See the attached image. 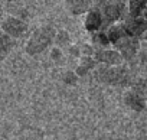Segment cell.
I'll return each mask as SVG.
<instances>
[{"instance_id": "1", "label": "cell", "mask_w": 147, "mask_h": 140, "mask_svg": "<svg viewBox=\"0 0 147 140\" xmlns=\"http://www.w3.org/2000/svg\"><path fill=\"white\" fill-rule=\"evenodd\" d=\"M95 78L101 83L117 85V87H133L136 80L131 75V71L128 66L118 65V66H108V65H100L95 68Z\"/></svg>"}, {"instance_id": "2", "label": "cell", "mask_w": 147, "mask_h": 140, "mask_svg": "<svg viewBox=\"0 0 147 140\" xmlns=\"http://www.w3.org/2000/svg\"><path fill=\"white\" fill-rule=\"evenodd\" d=\"M94 5L102 16V28L100 32H105L111 25L118 23L120 20H124L127 18L125 10H128V7L125 2H120V0L108 2V0H104V2H95Z\"/></svg>"}, {"instance_id": "3", "label": "cell", "mask_w": 147, "mask_h": 140, "mask_svg": "<svg viewBox=\"0 0 147 140\" xmlns=\"http://www.w3.org/2000/svg\"><path fill=\"white\" fill-rule=\"evenodd\" d=\"M56 36V30L55 28L45 25L38 28L36 30H33V33L30 35V38L28 39L26 45H25V51L28 55H38L40 52H43L51 43L52 41H55Z\"/></svg>"}, {"instance_id": "4", "label": "cell", "mask_w": 147, "mask_h": 140, "mask_svg": "<svg viewBox=\"0 0 147 140\" xmlns=\"http://www.w3.org/2000/svg\"><path fill=\"white\" fill-rule=\"evenodd\" d=\"M114 49L118 51L121 53V56L124 58V61L133 62L140 51V41L137 38H131V36H124L121 38L118 42L114 43Z\"/></svg>"}, {"instance_id": "5", "label": "cell", "mask_w": 147, "mask_h": 140, "mask_svg": "<svg viewBox=\"0 0 147 140\" xmlns=\"http://www.w3.org/2000/svg\"><path fill=\"white\" fill-rule=\"evenodd\" d=\"M127 36L137 38L138 41L147 39V20L144 18H130L127 16L123 20Z\"/></svg>"}, {"instance_id": "6", "label": "cell", "mask_w": 147, "mask_h": 140, "mask_svg": "<svg viewBox=\"0 0 147 140\" xmlns=\"http://www.w3.org/2000/svg\"><path fill=\"white\" fill-rule=\"evenodd\" d=\"M2 30L10 36L12 39H18V38H22L26 32H28V23L13 15L7 16L3 19L2 22Z\"/></svg>"}, {"instance_id": "7", "label": "cell", "mask_w": 147, "mask_h": 140, "mask_svg": "<svg viewBox=\"0 0 147 140\" xmlns=\"http://www.w3.org/2000/svg\"><path fill=\"white\" fill-rule=\"evenodd\" d=\"M92 58L98 64H104V65H108V66H118V65H123L124 64V58L114 48L113 49H107V48L95 49Z\"/></svg>"}, {"instance_id": "8", "label": "cell", "mask_w": 147, "mask_h": 140, "mask_svg": "<svg viewBox=\"0 0 147 140\" xmlns=\"http://www.w3.org/2000/svg\"><path fill=\"white\" fill-rule=\"evenodd\" d=\"M84 28H85V30H88L92 35L101 30V28H102V16H101V13H100V10L97 7H92L85 15Z\"/></svg>"}, {"instance_id": "9", "label": "cell", "mask_w": 147, "mask_h": 140, "mask_svg": "<svg viewBox=\"0 0 147 140\" xmlns=\"http://www.w3.org/2000/svg\"><path fill=\"white\" fill-rule=\"evenodd\" d=\"M94 3L90 0H68L66 2V7L72 15H82V13H88L92 9Z\"/></svg>"}, {"instance_id": "10", "label": "cell", "mask_w": 147, "mask_h": 140, "mask_svg": "<svg viewBox=\"0 0 147 140\" xmlns=\"http://www.w3.org/2000/svg\"><path fill=\"white\" fill-rule=\"evenodd\" d=\"M124 101L128 107H131L133 110L136 111H143L144 107H146V103H144V98L141 97V94L136 90H130L125 93L124 95Z\"/></svg>"}, {"instance_id": "11", "label": "cell", "mask_w": 147, "mask_h": 140, "mask_svg": "<svg viewBox=\"0 0 147 140\" xmlns=\"http://www.w3.org/2000/svg\"><path fill=\"white\" fill-rule=\"evenodd\" d=\"M105 35H107V38H108V42L114 45V43L118 42L121 38H124L127 33H125V29H124V26H123V22H118V23L111 25V26L105 30Z\"/></svg>"}, {"instance_id": "12", "label": "cell", "mask_w": 147, "mask_h": 140, "mask_svg": "<svg viewBox=\"0 0 147 140\" xmlns=\"http://www.w3.org/2000/svg\"><path fill=\"white\" fill-rule=\"evenodd\" d=\"M128 15L130 18H141L144 9L147 7V0H130L127 3Z\"/></svg>"}, {"instance_id": "13", "label": "cell", "mask_w": 147, "mask_h": 140, "mask_svg": "<svg viewBox=\"0 0 147 140\" xmlns=\"http://www.w3.org/2000/svg\"><path fill=\"white\" fill-rule=\"evenodd\" d=\"M13 39L10 36H7L2 29H0V58L5 56L6 53H9V51L13 46Z\"/></svg>"}, {"instance_id": "14", "label": "cell", "mask_w": 147, "mask_h": 140, "mask_svg": "<svg viewBox=\"0 0 147 140\" xmlns=\"http://www.w3.org/2000/svg\"><path fill=\"white\" fill-rule=\"evenodd\" d=\"M68 42H69V35H68V32L66 30H58L56 32V36H55V43L58 45V46H65V45H68Z\"/></svg>"}, {"instance_id": "15", "label": "cell", "mask_w": 147, "mask_h": 140, "mask_svg": "<svg viewBox=\"0 0 147 140\" xmlns=\"http://www.w3.org/2000/svg\"><path fill=\"white\" fill-rule=\"evenodd\" d=\"M97 65H98V62H97L94 58H91V56H82V58H81V64H80V66L85 68L87 71L97 68Z\"/></svg>"}, {"instance_id": "16", "label": "cell", "mask_w": 147, "mask_h": 140, "mask_svg": "<svg viewBox=\"0 0 147 140\" xmlns=\"http://www.w3.org/2000/svg\"><path fill=\"white\" fill-rule=\"evenodd\" d=\"M92 42L95 45H101V46H107L110 42H108V38L105 35V32H97L92 35Z\"/></svg>"}, {"instance_id": "17", "label": "cell", "mask_w": 147, "mask_h": 140, "mask_svg": "<svg viewBox=\"0 0 147 140\" xmlns=\"http://www.w3.org/2000/svg\"><path fill=\"white\" fill-rule=\"evenodd\" d=\"M77 80H78L77 74H75V72H72V71H68V72L63 75V81H65L66 84H75Z\"/></svg>"}, {"instance_id": "18", "label": "cell", "mask_w": 147, "mask_h": 140, "mask_svg": "<svg viewBox=\"0 0 147 140\" xmlns=\"http://www.w3.org/2000/svg\"><path fill=\"white\" fill-rule=\"evenodd\" d=\"M94 52H95V49L91 45H87V43L81 45V53H84V56H91V55H94Z\"/></svg>"}, {"instance_id": "19", "label": "cell", "mask_w": 147, "mask_h": 140, "mask_svg": "<svg viewBox=\"0 0 147 140\" xmlns=\"http://www.w3.org/2000/svg\"><path fill=\"white\" fill-rule=\"evenodd\" d=\"M69 52H71L74 56H80V55H81V48L77 46V45H74V46L69 48Z\"/></svg>"}, {"instance_id": "20", "label": "cell", "mask_w": 147, "mask_h": 140, "mask_svg": "<svg viewBox=\"0 0 147 140\" xmlns=\"http://www.w3.org/2000/svg\"><path fill=\"white\" fill-rule=\"evenodd\" d=\"M51 58H52V59H59V58H61V51H59V48H53V49L51 51Z\"/></svg>"}, {"instance_id": "21", "label": "cell", "mask_w": 147, "mask_h": 140, "mask_svg": "<svg viewBox=\"0 0 147 140\" xmlns=\"http://www.w3.org/2000/svg\"><path fill=\"white\" fill-rule=\"evenodd\" d=\"M141 18H144V19L147 20V7L144 9V12H143V16H141Z\"/></svg>"}, {"instance_id": "22", "label": "cell", "mask_w": 147, "mask_h": 140, "mask_svg": "<svg viewBox=\"0 0 147 140\" xmlns=\"http://www.w3.org/2000/svg\"><path fill=\"white\" fill-rule=\"evenodd\" d=\"M0 15H2V9H0Z\"/></svg>"}]
</instances>
